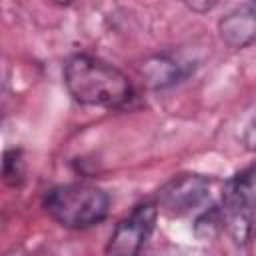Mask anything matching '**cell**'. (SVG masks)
<instances>
[{"label": "cell", "mask_w": 256, "mask_h": 256, "mask_svg": "<svg viewBox=\"0 0 256 256\" xmlns=\"http://www.w3.org/2000/svg\"><path fill=\"white\" fill-rule=\"evenodd\" d=\"M64 84L68 94L84 106L112 110L126 106L134 96L132 82L122 70L88 54H76L66 62Z\"/></svg>", "instance_id": "1"}, {"label": "cell", "mask_w": 256, "mask_h": 256, "mask_svg": "<svg viewBox=\"0 0 256 256\" xmlns=\"http://www.w3.org/2000/svg\"><path fill=\"white\" fill-rule=\"evenodd\" d=\"M244 144L248 150H256V116L252 118V122L246 126L244 132Z\"/></svg>", "instance_id": "9"}, {"label": "cell", "mask_w": 256, "mask_h": 256, "mask_svg": "<svg viewBox=\"0 0 256 256\" xmlns=\"http://www.w3.org/2000/svg\"><path fill=\"white\" fill-rule=\"evenodd\" d=\"M188 6H190L192 10H196V12H206V10L214 8L216 4H202V6H200V4H196V2H192V4H188Z\"/></svg>", "instance_id": "10"}, {"label": "cell", "mask_w": 256, "mask_h": 256, "mask_svg": "<svg viewBox=\"0 0 256 256\" xmlns=\"http://www.w3.org/2000/svg\"><path fill=\"white\" fill-rule=\"evenodd\" d=\"M220 40L234 50L256 44V2H246L218 20Z\"/></svg>", "instance_id": "6"}, {"label": "cell", "mask_w": 256, "mask_h": 256, "mask_svg": "<svg viewBox=\"0 0 256 256\" xmlns=\"http://www.w3.org/2000/svg\"><path fill=\"white\" fill-rule=\"evenodd\" d=\"M24 178V160L20 150H8L4 158V180L12 186H18Z\"/></svg>", "instance_id": "8"}, {"label": "cell", "mask_w": 256, "mask_h": 256, "mask_svg": "<svg viewBox=\"0 0 256 256\" xmlns=\"http://www.w3.org/2000/svg\"><path fill=\"white\" fill-rule=\"evenodd\" d=\"M156 202L138 204L126 218H122L108 240L106 254L108 256H140L144 244L152 236L158 220Z\"/></svg>", "instance_id": "4"}, {"label": "cell", "mask_w": 256, "mask_h": 256, "mask_svg": "<svg viewBox=\"0 0 256 256\" xmlns=\"http://www.w3.org/2000/svg\"><path fill=\"white\" fill-rule=\"evenodd\" d=\"M210 182L198 174H180L158 190L156 206L170 216H184L208 198Z\"/></svg>", "instance_id": "5"}, {"label": "cell", "mask_w": 256, "mask_h": 256, "mask_svg": "<svg viewBox=\"0 0 256 256\" xmlns=\"http://www.w3.org/2000/svg\"><path fill=\"white\" fill-rule=\"evenodd\" d=\"M44 208L54 222L70 230H86L100 224L110 212L108 194L86 182L60 184L44 198Z\"/></svg>", "instance_id": "2"}, {"label": "cell", "mask_w": 256, "mask_h": 256, "mask_svg": "<svg viewBox=\"0 0 256 256\" xmlns=\"http://www.w3.org/2000/svg\"><path fill=\"white\" fill-rule=\"evenodd\" d=\"M140 72L146 80V84L154 90H162L168 86L178 84L188 72L184 70V64H180L176 58L168 54H156L142 62Z\"/></svg>", "instance_id": "7"}, {"label": "cell", "mask_w": 256, "mask_h": 256, "mask_svg": "<svg viewBox=\"0 0 256 256\" xmlns=\"http://www.w3.org/2000/svg\"><path fill=\"white\" fill-rule=\"evenodd\" d=\"M220 210L230 236L238 244H246L256 218V168L242 170L226 182Z\"/></svg>", "instance_id": "3"}]
</instances>
